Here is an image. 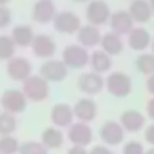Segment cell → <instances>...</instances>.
<instances>
[{"label":"cell","instance_id":"15","mask_svg":"<svg viewBox=\"0 0 154 154\" xmlns=\"http://www.w3.org/2000/svg\"><path fill=\"white\" fill-rule=\"evenodd\" d=\"M132 17L129 15V11H116V13H112L111 15V20H109V24H111V29H112V33H116V35H129L134 27H132Z\"/></svg>","mask_w":154,"mask_h":154},{"label":"cell","instance_id":"42","mask_svg":"<svg viewBox=\"0 0 154 154\" xmlns=\"http://www.w3.org/2000/svg\"><path fill=\"white\" fill-rule=\"evenodd\" d=\"M149 2H150V4H154V0H149Z\"/></svg>","mask_w":154,"mask_h":154},{"label":"cell","instance_id":"34","mask_svg":"<svg viewBox=\"0 0 154 154\" xmlns=\"http://www.w3.org/2000/svg\"><path fill=\"white\" fill-rule=\"evenodd\" d=\"M67 154H89V150L85 149V147H78V145H72L69 150H67Z\"/></svg>","mask_w":154,"mask_h":154},{"label":"cell","instance_id":"25","mask_svg":"<svg viewBox=\"0 0 154 154\" xmlns=\"http://www.w3.org/2000/svg\"><path fill=\"white\" fill-rule=\"evenodd\" d=\"M17 131V118L11 112H0V136H13Z\"/></svg>","mask_w":154,"mask_h":154},{"label":"cell","instance_id":"31","mask_svg":"<svg viewBox=\"0 0 154 154\" xmlns=\"http://www.w3.org/2000/svg\"><path fill=\"white\" fill-rule=\"evenodd\" d=\"M9 22H11V11L6 6H0V29L8 27Z\"/></svg>","mask_w":154,"mask_h":154},{"label":"cell","instance_id":"13","mask_svg":"<svg viewBox=\"0 0 154 154\" xmlns=\"http://www.w3.org/2000/svg\"><path fill=\"white\" fill-rule=\"evenodd\" d=\"M72 111H74V118L78 122L91 123L98 114V105H96V102L93 98H82V100H78L74 103Z\"/></svg>","mask_w":154,"mask_h":154},{"label":"cell","instance_id":"33","mask_svg":"<svg viewBox=\"0 0 154 154\" xmlns=\"http://www.w3.org/2000/svg\"><path fill=\"white\" fill-rule=\"evenodd\" d=\"M145 140L150 147H154V123H150L147 129H145Z\"/></svg>","mask_w":154,"mask_h":154},{"label":"cell","instance_id":"22","mask_svg":"<svg viewBox=\"0 0 154 154\" xmlns=\"http://www.w3.org/2000/svg\"><path fill=\"white\" fill-rule=\"evenodd\" d=\"M102 51H105L111 56L120 54L123 51V40H122V36L116 35V33H112V31L111 33H105L102 36Z\"/></svg>","mask_w":154,"mask_h":154},{"label":"cell","instance_id":"27","mask_svg":"<svg viewBox=\"0 0 154 154\" xmlns=\"http://www.w3.org/2000/svg\"><path fill=\"white\" fill-rule=\"evenodd\" d=\"M47 152L49 149L42 141H35V140L20 143V149H18V154H47Z\"/></svg>","mask_w":154,"mask_h":154},{"label":"cell","instance_id":"30","mask_svg":"<svg viewBox=\"0 0 154 154\" xmlns=\"http://www.w3.org/2000/svg\"><path fill=\"white\" fill-rule=\"evenodd\" d=\"M145 152H147V150H145L143 143H141V141H136V140L127 141V143L123 145V149H122V154H145Z\"/></svg>","mask_w":154,"mask_h":154},{"label":"cell","instance_id":"12","mask_svg":"<svg viewBox=\"0 0 154 154\" xmlns=\"http://www.w3.org/2000/svg\"><path fill=\"white\" fill-rule=\"evenodd\" d=\"M74 111H72V107L71 105H67V103H56V105H53V109H51V122H53V125L54 127H58V129H69L74 122Z\"/></svg>","mask_w":154,"mask_h":154},{"label":"cell","instance_id":"2","mask_svg":"<svg viewBox=\"0 0 154 154\" xmlns=\"http://www.w3.org/2000/svg\"><path fill=\"white\" fill-rule=\"evenodd\" d=\"M22 93L27 96V100L44 102L49 96V82L45 78H42V76H38V74H33L24 82Z\"/></svg>","mask_w":154,"mask_h":154},{"label":"cell","instance_id":"35","mask_svg":"<svg viewBox=\"0 0 154 154\" xmlns=\"http://www.w3.org/2000/svg\"><path fill=\"white\" fill-rule=\"evenodd\" d=\"M147 116L152 120V123H154V96L147 102Z\"/></svg>","mask_w":154,"mask_h":154},{"label":"cell","instance_id":"39","mask_svg":"<svg viewBox=\"0 0 154 154\" xmlns=\"http://www.w3.org/2000/svg\"><path fill=\"white\" fill-rule=\"evenodd\" d=\"M152 54H154V40H152Z\"/></svg>","mask_w":154,"mask_h":154},{"label":"cell","instance_id":"1","mask_svg":"<svg viewBox=\"0 0 154 154\" xmlns=\"http://www.w3.org/2000/svg\"><path fill=\"white\" fill-rule=\"evenodd\" d=\"M105 87L107 91L116 96V98H125L131 94L132 91V80H131V76L122 72V71H116V72H111L107 76V80H105Z\"/></svg>","mask_w":154,"mask_h":154},{"label":"cell","instance_id":"16","mask_svg":"<svg viewBox=\"0 0 154 154\" xmlns=\"http://www.w3.org/2000/svg\"><path fill=\"white\" fill-rule=\"evenodd\" d=\"M56 17V8L51 0H38L33 8V20L38 24H47L54 20Z\"/></svg>","mask_w":154,"mask_h":154},{"label":"cell","instance_id":"3","mask_svg":"<svg viewBox=\"0 0 154 154\" xmlns=\"http://www.w3.org/2000/svg\"><path fill=\"white\" fill-rule=\"evenodd\" d=\"M62 60L71 69H82V67H85L89 63L91 56H89V53H87V49L84 45H76L74 44V45H67L63 49Z\"/></svg>","mask_w":154,"mask_h":154},{"label":"cell","instance_id":"37","mask_svg":"<svg viewBox=\"0 0 154 154\" xmlns=\"http://www.w3.org/2000/svg\"><path fill=\"white\" fill-rule=\"evenodd\" d=\"M145 154H154V147H150V149H147V152Z\"/></svg>","mask_w":154,"mask_h":154},{"label":"cell","instance_id":"23","mask_svg":"<svg viewBox=\"0 0 154 154\" xmlns=\"http://www.w3.org/2000/svg\"><path fill=\"white\" fill-rule=\"evenodd\" d=\"M89 63H91V69H93L94 72H98V74L107 72V71H111V67H112L111 54H107L105 51H94V53H91Z\"/></svg>","mask_w":154,"mask_h":154},{"label":"cell","instance_id":"9","mask_svg":"<svg viewBox=\"0 0 154 154\" xmlns=\"http://www.w3.org/2000/svg\"><path fill=\"white\" fill-rule=\"evenodd\" d=\"M40 76L47 82H62L67 76V65L63 60H47L40 67Z\"/></svg>","mask_w":154,"mask_h":154},{"label":"cell","instance_id":"26","mask_svg":"<svg viewBox=\"0 0 154 154\" xmlns=\"http://www.w3.org/2000/svg\"><path fill=\"white\" fill-rule=\"evenodd\" d=\"M136 67L141 74H147V76H152L154 74V54L152 53H145V54H140L136 58Z\"/></svg>","mask_w":154,"mask_h":154},{"label":"cell","instance_id":"36","mask_svg":"<svg viewBox=\"0 0 154 154\" xmlns=\"http://www.w3.org/2000/svg\"><path fill=\"white\" fill-rule=\"evenodd\" d=\"M147 91H149V93L154 96V74L147 78Z\"/></svg>","mask_w":154,"mask_h":154},{"label":"cell","instance_id":"18","mask_svg":"<svg viewBox=\"0 0 154 154\" xmlns=\"http://www.w3.org/2000/svg\"><path fill=\"white\" fill-rule=\"evenodd\" d=\"M33 53L40 58H51L56 51V44L51 36L47 35H38L35 36V42H33Z\"/></svg>","mask_w":154,"mask_h":154},{"label":"cell","instance_id":"7","mask_svg":"<svg viewBox=\"0 0 154 154\" xmlns=\"http://www.w3.org/2000/svg\"><path fill=\"white\" fill-rule=\"evenodd\" d=\"M8 74H9V78L24 84L29 76H33V65H31V62L27 58L15 56L8 63Z\"/></svg>","mask_w":154,"mask_h":154},{"label":"cell","instance_id":"6","mask_svg":"<svg viewBox=\"0 0 154 154\" xmlns=\"http://www.w3.org/2000/svg\"><path fill=\"white\" fill-rule=\"evenodd\" d=\"M67 140L72 145L87 147L93 141V129H91V125L89 123H84V122H74L67 129Z\"/></svg>","mask_w":154,"mask_h":154},{"label":"cell","instance_id":"21","mask_svg":"<svg viewBox=\"0 0 154 154\" xmlns=\"http://www.w3.org/2000/svg\"><path fill=\"white\" fill-rule=\"evenodd\" d=\"M63 140H65V136H63L62 129H58V127H47V129H44V132H42V136H40V141H42L49 150L60 149V147L63 145Z\"/></svg>","mask_w":154,"mask_h":154},{"label":"cell","instance_id":"10","mask_svg":"<svg viewBox=\"0 0 154 154\" xmlns=\"http://www.w3.org/2000/svg\"><path fill=\"white\" fill-rule=\"evenodd\" d=\"M105 85V80L102 78V74L91 71V72H84L80 78H78V89L84 94H98Z\"/></svg>","mask_w":154,"mask_h":154},{"label":"cell","instance_id":"40","mask_svg":"<svg viewBox=\"0 0 154 154\" xmlns=\"http://www.w3.org/2000/svg\"><path fill=\"white\" fill-rule=\"evenodd\" d=\"M74 2H85V0H74Z\"/></svg>","mask_w":154,"mask_h":154},{"label":"cell","instance_id":"14","mask_svg":"<svg viewBox=\"0 0 154 154\" xmlns=\"http://www.w3.org/2000/svg\"><path fill=\"white\" fill-rule=\"evenodd\" d=\"M120 123L125 129V132H140L145 127V114L134 109H127L120 116Z\"/></svg>","mask_w":154,"mask_h":154},{"label":"cell","instance_id":"24","mask_svg":"<svg viewBox=\"0 0 154 154\" xmlns=\"http://www.w3.org/2000/svg\"><path fill=\"white\" fill-rule=\"evenodd\" d=\"M11 38H13V42H15L17 45H20V47H29V45H33V42H35L33 27H29V26H17V27L13 29V33H11Z\"/></svg>","mask_w":154,"mask_h":154},{"label":"cell","instance_id":"28","mask_svg":"<svg viewBox=\"0 0 154 154\" xmlns=\"http://www.w3.org/2000/svg\"><path fill=\"white\" fill-rule=\"evenodd\" d=\"M15 47H17V44L13 42V38L2 35V36H0V60L15 58Z\"/></svg>","mask_w":154,"mask_h":154},{"label":"cell","instance_id":"4","mask_svg":"<svg viewBox=\"0 0 154 154\" xmlns=\"http://www.w3.org/2000/svg\"><path fill=\"white\" fill-rule=\"evenodd\" d=\"M0 103H2V109H4L6 112L18 114V112H24V111H26L27 96H26L20 89H8V91H4Z\"/></svg>","mask_w":154,"mask_h":154},{"label":"cell","instance_id":"17","mask_svg":"<svg viewBox=\"0 0 154 154\" xmlns=\"http://www.w3.org/2000/svg\"><path fill=\"white\" fill-rule=\"evenodd\" d=\"M129 15L132 17L134 22H147L152 17V4L149 0H132L129 6Z\"/></svg>","mask_w":154,"mask_h":154},{"label":"cell","instance_id":"19","mask_svg":"<svg viewBox=\"0 0 154 154\" xmlns=\"http://www.w3.org/2000/svg\"><path fill=\"white\" fill-rule=\"evenodd\" d=\"M78 42L80 45H84L85 49L87 47H94L98 44H102V33L96 26H84L80 31H78Z\"/></svg>","mask_w":154,"mask_h":154},{"label":"cell","instance_id":"20","mask_svg":"<svg viewBox=\"0 0 154 154\" xmlns=\"http://www.w3.org/2000/svg\"><path fill=\"white\" fill-rule=\"evenodd\" d=\"M150 45V35L143 27H134L129 33V47L134 51H145Z\"/></svg>","mask_w":154,"mask_h":154},{"label":"cell","instance_id":"41","mask_svg":"<svg viewBox=\"0 0 154 154\" xmlns=\"http://www.w3.org/2000/svg\"><path fill=\"white\" fill-rule=\"evenodd\" d=\"M152 15H154V4H152Z\"/></svg>","mask_w":154,"mask_h":154},{"label":"cell","instance_id":"8","mask_svg":"<svg viewBox=\"0 0 154 154\" xmlns=\"http://www.w3.org/2000/svg\"><path fill=\"white\" fill-rule=\"evenodd\" d=\"M54 24V29L58 33H65V35H72V33H78L82 29V24H80V17L74 15L71 11H62L54 17L53 20Z\"/></svg>","mask_w":154,"mask_h":154},{"label":"cell","instance_id":"32","mask_svg":"<svg viewBox=\"0 0 154 154\" xmlns=\"http://www.w3.org/2000/svg\"><path fill=\"white\" fill-rule=\"evenodd\" d=\"M89 154H114L112 150H111V147H107V145H94L91 150H89Z\"/></svg>","mask_w":154,"mask_h":154},{"label":"cell","instance_id":"29","mask_svg":"<svg viewBox=\"0 0 154 154\" xmlns=\"http://www.w3.org/2000/svg\"><path fill=\"white\" fill-rule=\"evenodd\" d=\"M20 143L15 136H0V154H18Z\"/></svg>","mask_w":154,"mask_h":154},{"label":"cell","instance_id":"11","mask_svg":"<svg viewBox=\"0 0 154 154\" xmlns=\"http://www.w3.org/2000/svg\"><path fill=\"white\" fill-rule=\"evenodd\" d=\"M85 15H87L89 24L96 26V27L102 26V24H105L107 20H111L109 6L103 2V0H93V2L89 4V8H87V11H85Z\"/></svg>","mask_w":154,"mask_h":154},{"label":"cell","instance_id":"38","mask_svg":"<svg viewBox=\"0 0 154 154\" xmlns=\"http://www.w3.org/2000/svg\"><path fill=\"white\" fill-rule=\"evenodd\" d=\"M6 2H9V0H0V6H4Z\"/></svg>","mask_w":154,"mask_h":154},{"label":"cell","instance_id":"5","mask_svg":"<svg viewBox=\"0 0 154 154\" xmlns=\"http://www.w3.org/2000/svg\"><path fill=\"white\" fill-rule=\"evenodd\" d=\"M100 140H102L103 145H107V147L120 145V143H123V140H125V129L122 127L120 122L109 120V122H105V123L100 127Z\"/></svg>","mask_w":154,"mask_h":154}]
</instances>
